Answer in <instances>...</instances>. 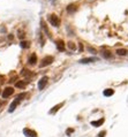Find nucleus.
I'll return each mask as SVG.
<instances>
[{
  "instance_id": "25",
  "label": "nucleus",
  "mask_w": 128,
  "mask_h": 137,
  "mask_svg": "<svg viewBox=\"0 0 128 137\" xmlns=\"http://www.w3.org/2000/svg\"><path fill=\"white\" fill-rule=\"evenodd\" d=\"M73 131H74V129H68V130H67V135H70Z\"/></svg>"
},
{
  "instance_id": "21",
  "label": "nucleus",
  "mask_w": 128,
  "mask_h": 137,
  "mask_svg": "<svg viewBox=\"0 0 128 137\" xmlns=\"http://www.w3.org/2000/svg\"><path fill=\"white\" fill-rule=\"evenodd\" d=\"M38 35H39V40H40V45H44V35H43L42 32H39L38 33Z\"/></svg>"
},
{
  "instance_id": "20",
  "label": "nucleus",
  "mask_w": 128,
  "mask_h": 137,
  "mask_svg": "<svg viewBox=\"0 0 128 137\" xmlns=\"http://www.w3.org/2000/svg\"><path fill=\"white\" fill-rule=\"evenodd\" d=\"M25 97H27V93H25V92H22V93H20V95L16 97V99H19V100L21 101V100H22L23 98H25Z\"/></svg>"
},
{
  "instance_id": "9",
  "label": "nucleus",
  "mask_w": 128,
  "mask_h": 137,
  "mask_svg": "<svg viewBox=\"0 0 128 137\" xmlns=\"http://www.w3.org/2000/svg\"><path fill=\"white\" fill-rule=\"evenodd\" d=\"M97 58H84V59L80 60V63H91V62H96L97 61Z\"/></svg>"
},
{
  "instance_id": "27",
  "label": "nucleus",
  "mask_w": 128,
  "mask_h": 137,
  "mask_svg": "<svg viewBox=\"0 0 128 137\" xmlns=\"http://www.w3.org/2000/svg\"><path fill=\"white\" fill-rule=\"evenodd\" d=\"M51 1H54V0H51Z\"/></svg>"
},
{
  "instance_id": "7",
  "label": "nucleus",
  "mask_w": 128,
  "mask_h": 137,
  "mask_svg": "<svg viewBox=\"0 0 128 137\" xmlns=\"http://www.w3.org/2000/svg\"><path fill=\"white\" fill-rule=\"evenodd\" d=\"M19 104H20V100H19V99H16V98H15V99H14V100H13V101H12V104L9 105V108H8V112H9V113H13V112H14V111H15L16 106H18Z\"/></svg>"
},
{
  "instance_id": "26",
  "label": "nucleus",
  "mask_w": 128,
  "mask_h": 137,
  "mask_svg": "<svg viewBox=\"0 0 128 137\" xmlns=\"http://www.w3.org/2000/svg\"><path fill=\"white\" fill-rule=\"evenodd\" d=\"M80 51H81V52H82V51H83V45L81 44V43H80Z\"/></svg>"
},
{
  "instance_id": "19",
  "label": "nucleus",
  "mask_w": 128,
  "mask_h": 137,
  "mask_svg": "<svg viewBox=\"0 0 128 137\" xmlns=\"http://www.w3.org/2000/svg\"><path fill=\"white\" fill-rule=\"evenodd\" d=\"M67 46H68V48H69L70 51H75V50H76V45L74 44L73 42H69V43L67 44Z\"/></svg>"
},
{
  "instance_id": "18",
  "label": "nucleus",
  "mask_w": 128,
  "mask_h": 137,
  "mask_svg": "<svg viewBox=\"0 0 128 137\" xmlns=\"http://www.w3.org/2000/svg\"><path fill=\"white\" fill-rule=\"evenodd\" d=\"M20 46L22 48H28L29 46H30V43L29 42H25V40H22V42L20 43Z\"/></svg>"
},
{
  "instance_id": "23",
  "label": "nucleus",
  "mask_w": 128,
  "mask_h": 137,
  "mask_svg": "<svg viewBox=\"0 0 128 137\" xmlns=\"http://www.w3.org/2000/svg\"><path fill=\"white\" fill-rule=\"evenodd\" d=\"M18 36H19V38H20V39H23V38H24V36H25V35H24V33H23V32H20V33H19Z\"/></svg>"
},
{
  "instance_id": "12",
  "label": "nucleus",
  "mask_w": 128,
  "mask_h": 137,
  "mask_svg": "<svg viewBox=\"0 0 128 137\" xmlns=\"http://www.w3.org/2000/svg\"><path fill=\"white\" fill-rule=\"evenodd\" d=\"M62 106H63V102H60V104H58L57 106H54V107H53L52 110L50 111V114H54V113H57V112L59 111V108L62 107Z\"/></svg>"
},
{
  "instance_id": "11",
  "label": "nucleus",
  "mask_w": 128,
  "mask_h": 137,
  "mask_svg": "<svg viewBox=\"0 0 128 137\" xmlns=\"http://www.w3.org/2000/svg\"><path fill=\"white\" fill-rule=\"evenodd\" d=\"M36 62H37V55L35 53H33L30 55V58H29V63L30 65H36Z\"/></svg>"
},
{
  "instance_id": "3",
  "label": "nucleus",
  "mask_w": 128,
  "mask_h": 137,
  "mask_svg": "<svg viewBox=\"0 0 128 137\" xmlns=\"http://www.w3.org/2000/svg\"><path fill=\"white\" fill-rule=\"evenodd\" d=\"M13 93H14V89H13L12 87H7L3 91V98H8L9 96H12Z\"/></svg>"
},
{
  "instance_id": "13",
  "label": "nucleus",
  "mask_w": 128,
  "mask_h": 137,
  "mask_svg": "<svg viewBox=\"0 0 128 137\" xmlns=\"http://www.w3.org/2000/svg\"><path fill=\"white\" fill-rule=\"evenodd\" d=\"M25 85H27V81H19V82H16L15 87L19 89H24Z\"/></svg>"
},
{
  "instance_id": "1",
  "label": "nucleus",
  "mask_w": 128,
  "mask_h": 137,
  "mask_svg": "<svg viewBox=\"0 0 128 137\" xmlns=\"http://www.w3.org/2000/svg\"><path fill=\"white\" fill-rule=\"evenodd\" d=\"M49 21H50V23L53 27L58 28L59 25H60V19H59L58 15H55V14H51L50 16H49Z\"/></svg>"
},
{
  "instance_id": "16",
  "label": "nucleus",
  "mask_w": 128,
  "mask_h": 137,
  "mask_svg": "<svg viewBox=\"0 0 128 137\" xmlns=\"http://www.w3.org/2000/svg\"><path fill=\"white\" fill-rule=\"evenodd\" d=\"M116 52H117V54L118 55H126L128 53V51L126 50V48H118Z\"/></svg>"
},
{
  "instance_id": "22",
  "label": "nucleus",
  "mask_w": 128,
  "mask_h": 137,
  "mask_svg": "<svg viewBox=\"0 0 128 137\" xmlns=\"http://www.w3.org/2000/svg\"><path fill=\"white\" fill-rule=\"evenodd\" d=\"M106 135V131H102V132H99L98 134V137H104Z\"/></svg>"
},
{
  "instance_id": "4",
  "label": "nucleus",
  "mask_w": 128,
  "mask_h": 137,
  "mask_svg": "<svg viewBox=\"0 0 128 137\" xmlns=\"http://www.w3.org/2000/svg\"><path fill=\"white\" fill-rule=\"evenodd\" d=\"M49 81V77L47 76H44V77H42L39 80V82H38V90H43L44 88H45L46 83H47Z\"/></svg>"
},
{
  "instance_id": "15",
  "label": "nucleus",
  "mask_w": 128,
  "mask_h": 137,
  "mask_svg": "<svg viewBox=\"0 0 128 137\" xmlns=\"http://www.w3.org/2000/svg\"><path fill=\"white\" fill-rule=\"evenodd\" d=\"M113 93H114V90L113 89H106V90H104L103 95L106 96V97H110V96H112Z\"/></svg>"
},
{
  "instance_id": "5",
  "label": "nucleus",
  "mask_w": 128,
  "mask_h": 137,
  "mask_svg": "<svg viewBox=\"0 0 128 137\" xmlns=\"http://www.w3.org/2000/svg\"><path fill=\"white\" fill-rule=\"evenodd\" d=\"M55 46H57L58 51H60V52H63V51H65V43H63L62 39L55 40Z\"/></svg>"
},
{
  "instance_id": "8",
  "label": "nucleus",
  "mask_w": 128,
  "mask_h": 137,
  "mask_svg": "<svg viewBox=\"0 0 128 137\" xmlns=\"http://www.w3.org/2000/svg\"><path fill=\"white\" fill-rule=\"evenodd\" d=\"M40 25H42V29H43V31H44V32H45L46 35H47L49 37L51 38V32H50V30H49L47 25H46L45 21H44V20H40Z\"/></svg>"
},
{
  "instance_id": "6",
  "label": "nucleus",
  "mask_w": 128,
  "mask_h": 137,
  "mask_svg": "<svg viewBox=\"0 0 128 137\" xmlns=\"http://www.w3.org/2000/svg\"><path fill=\"white\" fill-rule=\"evenodd\" d=\"M23 134H24L27 137H38L37 136V132L34 131V130H31V129H29V128L23 129Z\"/></svg>"
},
{
  "instance_id": "10",
  "label": "nucleus",
  "mask_w": 128,
  "mask_h": 137,
  "mask_svg": "<svg viewBox=\"0 0 128 137\" xmlns=\"http://www.w3.org/2000/svg\"><path fill=\"white\" fill-rule=\"evenodd\" d=\"M66 9H67L68 13L73 14L74 12H76V10H77V5H76V4H70V5L67 6V8H66Z\"/></svg>"
},
{
  "instance_id": "24",
  "label": "nucleus",
  "mask_w": 128,
  "mask_h": 137,
  "mask_svg": "<svg viewBox=\"0 0 128 137\" xmlns=\"http://www.w3.org/2000/svg\"><path fill=\"white\" fill-rule=\"evenodd\" d=\"M88 50L90 51V52H92V53H96V50L95 48H92V47H88Z\"/></svg>"
},
{
  "instance_id": "14",
  "label": "nucleus",
  "mask_w": 128,
  "mask_h": 137,
  "mask_svg": "<svg viewBox=\"0 0 128 137\" xmlns=\"http://www.w3.org/2000/svg\"><path fill=\"white\" fill-rule=\"evenodd\" d=\"M103 123H104V119H101V120H98V121H91V126H93V127H99Z\"/></svg>"
},
{
  "instance_id": "2",
  "label": "nucleus",
  "mask_w": 128,
  "mask_h": 137,
  "mask_svg": "<svg viewBox=\"0 0 128 137\" xmlns=\"http://www.w3.org/2000/svg\"><path fill=\"white\" fill-rule=\"evenodd\" d=\"M54 61V58L53 57H51V55H47V57H45V58H43V60L40 61V63H39V67L40 68H43V67H46V66H49V65H51V63Z\"/></svg>"
},
{
  "instance_id": "17",
  "label": "nucleus",
  "mask_w": 128,
  "mask_h": 137,
  "mask_svg": "<svg viewBox=\"0 0 128 137\" xmlns=\"http://www.w3.org/2000/svg\"><path fill=\"white\" fill-rule=\"evenodd\" d=\"M102 55H103L105 59H110V58H112V54H111L110 51H103V52H102Z\"/></svg>"
}]
</instances>
